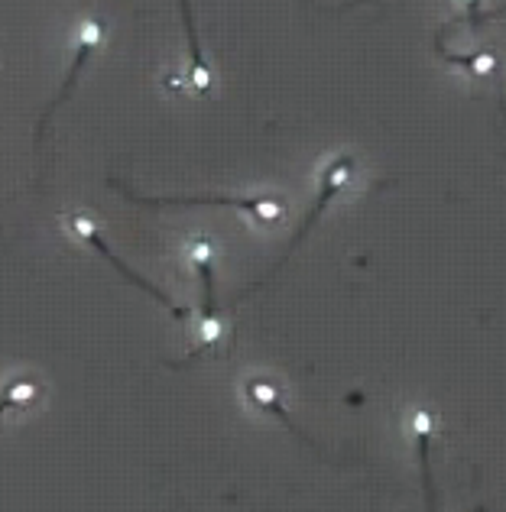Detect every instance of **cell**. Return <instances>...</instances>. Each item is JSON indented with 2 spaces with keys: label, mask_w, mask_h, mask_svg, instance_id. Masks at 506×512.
Segmentation results:
<instances>
[{
  "label": "cell",
  "mask_w": 506,
  "mask_h": 512,
  "mask_svg": "<svg viewBox=\"0 0 506 512\" xmlns=\"http://www.w3.org/2000/svg\"><path fill=\"white\" fill-rule=\"evenodd\" d=\"M111 188H117L127 201L133 205H146V208H166V205H231V208H244L247 214H253L260 224H273L276 218H283V201L276 195H159V198H146L137 195L133 188H127L124 182L111 179Z\"/></svg>",
  "instance_id": "cell-1"
},
{
  "label": "cell",
  "mask_w": 506,
  "mask_h": 512,
  "mask_svg": "<svg viewBox=\"0 0 506 512\" xmlns=\"http://www.w3.org/2000/svg\"><path fill=\"white\" fill-rule=\"evenodd\" d=\"M65 227H69L72 237H78V240H82V244H88L91 250H98V253L104 256V260H108V263H111V266H114L117 273H121L124 279H130L137 289H143L146 295H153V299H156L159 305H163V308H169V312L176 315L179 321H189V315H192L189 308H185V305H176V302L169 299V292L159 289L156 282L143 279V276L137 273V269H130V266L121 260V256H117V253L111 250V244H108V240H104V231H101V224H98L95 218H88V214L78 211V214H69V218H65Z\"/></svg>",
  "instance_id": "cell-2"
},
{
  "label": "cell",
  "mask_w": 506,
  "mask_h": 512,
  "mask_svg": "<svg viewBox=\"0 0 506 512\" xmlns=\"http://www.w3.org/2000/svg\"><path fill=\"white\" fill-rule=\"evenodd\" d=\"M192 266L202 276V325H198V334L202 341L192 350V360L202 357V350L215 347L221 338V321H218V305H215V250H211L208 240H198L192 247Z\"/></svg>",
  "instance_id": "cell-3"
},
{
  "label": "cell",
  "mask_w": 506,
  "mask_h": 512,
  "mask_svg": "<svg viewBox=\"0 0 506 512\" xmlns=\"http://www.w3.org/2000/svg\"><path fill=\"white\" fill-rule=\"evenodd\" d=\"M244 399L250 402V406H257L260 412L266 415H276L279 422L286 425V431H292L299 441H305L309 448L318 451V444L312 438H305L299 425L289 419V409H286V386L279 376H270V373H257V376H247V386H244Z\"/></svg>",
  "instance_id": "cell-4"
},
{
  "label": "cell",
  "mask_w": 506,
  "mask_h": 512,
  "mask_svg": "<svg viewBox=\"0 0 506 512\" xmlns=\"http://www.w3.org/2000/svg\"><path fill=\"white\" fill-rule=\"evenodd\" d=\"M98 43H101V23H98L95 17H85V20H82V30H78V46H75V62H72V69H69V78H65V82H62L59 98L46 107L43 120H39V130H36V146L43 143V133H46V124H49L52 111H56L59 104H65V101L72 98V88H75V82H78V75H82V65L88 62L91 49H95Z\"/></svg>",
  "instance_id": "cell-5"
},
{
  "label": "cell",
  "mask_w": 506,
  "mask_h": 512,
  "mask_svg": "<svg viewBox=\"0 0 506 512\" xmlns=\"http://www.w3.org/2000/svg\"><path fill=\"white\" fill-rule=\"evenodd\" d=\"M412 441H416L419 467H422V487H425V509L435 512V487H432V470H429V441L435 435V419L429 409H416L409 419Z\"/></svg>",
  "instance_id": "cell-6"
},
{
  "label": "cell",
  "mask_w": 506,
  "mask_h": 512,
  "mask_svg": "<svg viewBox=\"0 0 506 512\" xmlns=\"http://www.w3.org/2000/svg\"><path fill=\"white\" fill-rule=\"evenodd\" d=\"M46 396V386L36 373H10L4 383V412H26L30 406H39Z\"/></svg>",
  "instance_id": "cell-7"
},
{
  "label": "cell",
  "mask_w": 506,
  "mask_h": 512,
  "mask_svg": "<svg viewBox=\"0 0 506 512\" xmlns=\"http://www.w3.org/2000/svg\"><path fill=\"white\" fill-rule=\"evenodd\" d=\"M182 13V26H185V36H189V52H192V69H189V85L195 94H208L211 91V69L202 56V43H198V33H195V20H192V7L189 4H179Z\"/></svg>",
  "instance_id": "cell-8"
},
{
  "label": "cell",
  "mask_w": 506,
  "mask_h": 512,
  "mask_svg": "<svg viewBox=\"0 0 506 512\" xmlns=\"http://www.w3.org/2000/svg\"><path fill=\"white\" fill-rule=\"evenodd\" d=\"M474 512H484V509H474Z\"/></svg>",
  "instance_id": "cell-9"
}]
</instances>
